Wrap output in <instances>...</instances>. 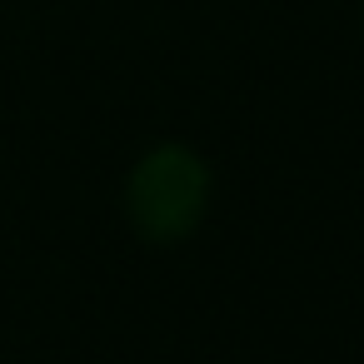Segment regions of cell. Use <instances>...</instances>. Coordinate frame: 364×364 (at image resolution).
Here are the masks:
<instances>
[{
    "instance_id": "1",
    "label": "cell",
    "mask_w": 364,
    "mask_h": 364,
    "mask_svg": "<svg viewBox=\"0 0 364 364\" xmlns=\"http://www.w3.org/2000/svg\"><path fill=\"white\" fill-rule=\"evenodd\" d=\"M210 200V170L195 150L185 145H160L150 150L125 185V215L145 240H185Z\"/></svg>"
}]
</instances>
